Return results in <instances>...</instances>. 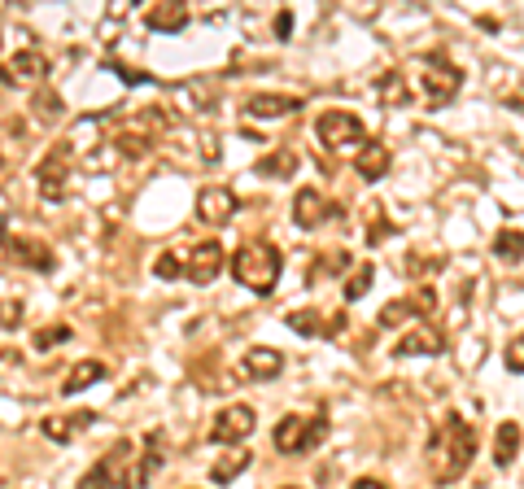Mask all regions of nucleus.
<instances>
[{"label":"nucleus","mask_w":524,"mask_h":489,"mask_svg":"<svg viewBox=\"0 0 524 489\" xmlns=\"http://www.w3.org/2000/svg\"><path fill=\"white\" fill-rule=\"evenodd\" d=\"M476 459V424H468L459 411H450L442 424L433 428L428 441V476L437 485H455Z\"/></svg>","instance_id":"nucleus-1"},{"label":"nucleus","mask_w":524,"mask_h":489,"mask_svg":"<svg viewBox=\"0 0 524 489\" xmlns=\"http://www.w3.org/2000/svg\"><path fill=\"white\" fill-rule=\"evenodd\" d=\"M145 472H140V455L131 441H114L97 459V468L79 481V489H145Z\"/></svg>","instance_id":"nucleus-2"},{"label":"nucleus","mask_w":524,"mask_h":489,"mask_svg":"<svg viewBox=\"0 0 524 489\" xmlns=\"http://www.w3.org/2000/svg\"><path fill=\"white\" fill-rule=\"evenodd\" d=\"M280 249L276 245H267V241H249V245H241L232 254V276H236V284H245L249 293H262L267 297L271 289L280 284Z\"/></svg>","instance_id":"nucleus-3"},{"label":"nucleus","mask_w":524,"mask_h":489,"mask_svg":"<svg viewBox=\"0 0 524 489\" xmlns=\"http://www.w3.org/2000/svg\"><path fill=\"white\" fill-rule=\"evenodd\" d=\"M328 437L324 415H284L276 424V450L280 455H306Z\"/></svg>","instance_id":"nucleus-4"},{"label":"nucleus","mask_w":524,"mask_h":489,"mask_svg":"<svg viewBox=\"0 0 524 489\" xmlns=\"http://www.w3.org/2000/svg\"><path fill=\"white\" fill-rule=\"evenodd\" d=\"M166 123H171V118H166L162 110H145V114H136V118H131V123L114 136V149L123 153V158H145V153H149L153 145H158V136L166 131Z\"/></svg>","instance_id":"nucleus-5"},{"label":"nucleus","mask_w":524,"mask_h":489,"mask_svg":"<svg viewBox=\"0 0 524 489\" xmlns=\"http://www.w3.org/2000/svg\"><path fill=\"white\" fill-rule=\"evenodd\" d=\"M420 83H424V101L433 105H450L459 97V88H463V75H459V66H450L442 53H428L424 57V75H420Z\"/></svg>","instance_id":"nucleus-6"},{"label":"nucleus","mask_w":524,"mask_h":489,"mask_svg":"<svg viewBox=\"0 0 524 489\" xmlns=\"http://www.w3.org/2000/svg\"><path fill=\"white\" fill-rule=\"evenodd\" d=\"M341 214H345L341 201H328L319 188H297V197H293V223L302 232L324 228L328 219H341Z\"/></svg>","instance_id":"nucleus-7"},{"label":"nucleus","mask_w":524,"mask_h":489,"mask_svg":"<svg viewBox=\"0 0 524 489\" xmlns=\"http://www.w3.org/2000/svg\"><path fill=\"white\" fill-rule=\"evenodd\" d=\"M319 140H324V149H350V145H363V118L359 114H350V110H328V114H319Z\"/></svg>","instance_id":"nucleus-8"},{"label":"nucleus","mask_w":524,"mask_h":489,"mask_svg":"<svg viewBox=\"0 0 524 489\" xmlns=\"http://www.w3.org/2000/svg\"><path fill=\"white\" fill-rule=\"evenodd\" d=\"M254 407H245V402H232V407H223L214 415V428H210V441L214 446H241V441L254 433Z\"/></svg>","instance_id":"nucleus-9"},{"label":"nucleus","mask_w":524,"mask_h":489,"mask_svg":"<svg viewBox=\"0 0 524 489\" xmlns=\"http://www.w3.org/2000/svg\"><path fill=\"white\" fill-rule=\"evenodd\" d=\"M66 175H70V145H57L49 158L35 166V184L44 201H66Z\"/></svg>","instance_id":"nucleus-10"},{"label":"nucleus","mask_w":524,"mask_h":489,"mask_svg":"<svg viewBox=\"0 0 524 489\" xmlns=\"http://www.w3.org/2000/svg\"><path fill=\"white\" fill-rule=\"evenodd\" d=\"M236 206H241V201H236V193H232V188H223V184H210V188H201V193H197V219L210 223V228L232 223Z\"/></svg>","instance_id":"nucleus-11"},{"label":"nucleus","mask_w":524,"mask_h":489,"mask_svg":"<svg viewBox=\"0 0 524 489\" xmlns=\"http://www.w3.org/2000/svg\"><path fill=\"white\" fill-rule=\"evenodd\" d=\"M223 262H228V254H223V245H219V241H201V245L188 249V258H184V276L193 280V284H210V280L223 271Z\"/></svg>","instance_id":"nucleus-12"},{"label":"nucleus","mask_w":524,"mask_h":489,"mask_svg":"<svg viewBox=\"0 0 524 489\" xmlns=\"http://www.w3.org/2000/svg\"><path fill=\"white\" fill-rule=\"evenodd\" d=\"M44 75H49V57L44 53H35V49H27V53H14L5 66H0V83H44Z\"/></svg>","instance_id":"nucleus-13"},{"label":"nucleus","mask_w":524,"mask_h":489,"mask_svg":"<svg viewBox=\"0 0 524 489\" xmlns=\"http://www.w3.org/2000/svg\"><path fill=\"white\" fill-rule=\"evenodd\" d=\"M289 328L297 337H341L345 332V310H337L332 319H324L319 310H289Z\"/></svg>","instance_id":"nucleus-14"},{"label":"nucleus","mask_w":524,"mask_h":489,"mask_svg":"<svg viewBox=\"0 0 524 489\" xmlns=\"http://www.w3.org/2000/svg\"><path fill=\"white\" fill-rule=\"evenodd\" d=\"M442 350H446L442 328H437V324H420V328H411L407 337L398 341V350H393V354H402V359H424V354H442Z\"/></svg>","instance_id":"nucleus-15"},{"label":"nucleus","mask_w":524,"mask_h":489,"mask_svg":"<svg viewBox=\"0 0 524 489\" xmlns=\"http://www.w3.org/2000/svg\"><path fill=\"white\" fill-rule=\"evenodd\" d=\"M9 258H14L18 267H31V271H53L57 267L53 249L44 241H35V236H14V241H9Z\"/></svg>","instance_id":"nucleus-16"},{"label":"nucleus","mask_w":524,"mask_h":489,"mask_svg":"<svg viewBox=\"0 0 524 489\" xmlns=\"http://www.w3.org/2000/svg\"><path fill=\"white\" fill-rule=\"evenodd\" d=\"M293 110H302V101L284 97V92H254V97L245 101V114L262 118V123H271V118H289Z\"/></svg>","instance_id":"nucleus-17"},{"label":"nucleus","mask_w":524,"mask_h":489,"mask_svg":"<svg viewBox=\"0 0 524 489\" xmlns=\"http://www.w3.org/2000/svg\"><path fill=\"white\" fill-rule=\"evenodd\" d=\"M145 22H149V31L175 35V31L188 27V5H184V0H162V5H149L145 9Z\"/></svg>","instance_id":"nucleus-18"},{"label":"nucleus","mask_w":524,"mask_h":489,"mask_svg":"<svg viewBox=\"0 0 524 489\" xmlns=\"http://www.w3.org/2000/svg\"><path fill=\"white\" fill-rule=\"evenodd\" d=\"M245 376H254V380H276L284 372V354L280 350H271V345H254V350H245Z\"/></svg>","instance_id":"nucleus-19"},{"label":"nucleus","mask_w":524,"mask_h":489,"mask_svg":"<svg viewBox=\"0 0 524 489\" xmlns=\"http://www.w3.org/2000/svg\"><path fill=\"white\" fill-rule=\"evenodd\" d=\"M97 424V411H79V415H49L44 420V437L57 441V446H66V441H75V433Z\"/></svg>","instance_id":"nucleus-20"},{"label":"nucleus","mask_w":524,"mask_h":489,"mask_svg":"<svg viewBox=\"0 0 524 489\" xmlns=\"http://www.w3.org/2000/svg\"><path fill=\"white\" fill-rule=\"evenodd\" d=\"M389 145H380V140H367V145L359 149V158H354V171L363 175L367 184H376V180H385L389 175Z\"/></svg>","instance_id":"nucleus-21"},{"label":"nucleus","mask_w":524,"mask_h":489,"mask_svg":"<svg viewBox=\"0 0 524 489\" xmlns=\"http://www.w3.org/2000/svg\"><path fill=\"white\" fill-rule=\"evenodd\" d=\"M376 97L385 110H407L411 88H407V79H402V70H385V75L376 79Z\"/></svg>","instance_id":"nucleus-22"},{"label":"nucleus","mask_w":524,"mask_h":489,"mask_svg":"<svg viewBox=\"0 0 524 489\" xmlns=\"http://www.w3.org/2000/svg\"><path fill=\"white\" fill-rule=\"evenodd\" d=\"M516 459H520V420H507L498 424V437H494V463L511 468Z\"/></svg>","instance_id":"nucleus-23"},{"label":"nucleus","mask_w":524,"mask_h":489,"mask_svg":"<svg viewBox=\"0 0 524 489\" xmlns=\"http://www.w3.org/2000/svg\"><path fill=\"white\" fill-rule=\"evenodd\" d=\"M101 376H105V363H97V359H83V363L70 367V376L62 380V393H66V398H70V393H83L88 385H97Z\"/></svg>","instance_id":"nucleus-24"},{"label":"nucleus","mask_w":524,"mask_h":489,"mask_svg":"<svg viewBox=\"0 0 524 489\" xmlns=\"http://www.w3.org/2000/svg\"><path fill=\"white\" fill-rule=\"evenodd\" d=\"M258 175H267V180H289V175H297V153L293 149H271L267 158L258 162Z\"/></svg>","instance_id":"nucleus-25"},{"label":"nucleus","mask_w":524,"mask_h":489,"mask_svg":"<svg viewBox=\"0 0 524 489\" xmlns=\"http://www.w3.org/2000/svg\"><path fill=\"white\" fill-rule=\"evenodd\" d=\"M249 459H254L249 450H228V455H223V459L210 468V481H214V485H228V481H236V476H241V472L249 468Z\"/></svg>","instance_id":"nucleus-26"},{"label":"nucleus","mask_w":524,"mask_h":489,"mask_svg":"<svg viewBox=\"0 0 524 489\" xmlns=\"http://www.w3.org/2000/svg\"><path fill=\"white\" fill-rule=\"evenodd\" d=\"M520 245H524L520 228H503V232L494 236V258H503V262H511V267H520Z\"/></svg>","instance_id":"nucleus-27"},{"label":"nucleus","mask_w":524,"mask_h":489,"mask_svg":"<svg viewBox=\"0 0 524 489\" xmlns=\"http://www.w3.org/2000/svg\"><path fill=\"white\" fill-rule=\"evenodd\" d=\"M372 280H376V267H372V262H359V267L350 271V280H345V302H359V297H367Z\"/></svg>","instance_id":"nucleus-28"},{"label":"nucleus","mask_w":524,"mask_h":489,"mask_svg":"<svg viewBox=\"0 0 524 489\" xmlns=\"http://www.w3.org/2000/svg\"><path fill=\"white\" fill-rule=\"evenodd\" d=\"M62 110H66V105H62V97H57V92H49V88H40V92H35V114H40L44 123L62 118Z\"/></svg>","instance_id":"nucleus-29"},{"label":"nucleus","mask_w":524,"mask_h":489,"mask_svg":"<svg viewBox=\"0 0 524 489\" xmlns=\"http://www.w3.org/2000/svg\"><path fill=\"white\" fill-rule=\"evenodd\" d=\"M407 319H415V310H411L407 297H402V302H389L385 310H380V328H402Z\"/></svg>","instance_id":"nucleus-30"},{"label":"nucleus","mask_w":524,"mask_h":489,"mask_svg":"<svg viewBox=\"0 0 524 489\" xmlns=\"http://www.w3.org/2000/svg\"><path fill=\"white\" fill-rule=\"evenodd\" d=\"M407 302H411L415 315H433V310H437V289H433V284H415V293L407 297Z\"/></svg>","instance_id":"nucleus-31"},{"label":"nucleus","mask_w":524,"mask_h":489,"mask_svg":"<svg viewBox=\"0 0 524 489\" xmlns=\"http://www.w3.org/2000/svg\"><path fill=\"white\" fill-rule=\"evenodd\" d=\"M153 271H158L162 280H180V276H184V262H180V254H175V249H166V254L153 262Z\"/></svg>","instance_id":"nucleus-32"},{"label":"nucleus","mask_w":524,"mask_h":489,"mask_svg":"<svg viewBox=\"0 0 524 489\" xmlns=\"http://www.w3.org/2000/svg\"><path fill=\"white\" fill-rule=\"evenodd\" d=\"M345 262H350V254H345V249H332V254H324V258L315 262L311 280H319V276H328V271H345Z\"/></svg>","instance_id":"nucleus-33"},{"label":"nucleus","mask_w":524,"mask_h":489,"mask_svg":"<svg viewBox=\"0 0 524 489\" xmlns=\"http://www.w3.org/2000/svg\"><path fill=\"white\" fill-rule=\"evenodd\" d=\"M70 341V328H40L35 332V350H49V345Z\"/></svg>","instance_id":"nucleus-34"},{"label":"nucleus","mask_w":524,"mask_h":489,"mask_svg":"<svg viewBox=\"0 0 524 489\" xmlns=\"http://www.w3.org/2000/svg\"><path fill=\"white\" fill-rule=\"evenodd\" d=\"M507 372L511 376L524 372V337H511V345H507Z\"/></svg>","instance_id":"nucleus-35"},{"label":"nucleus","mask_w":524,"mask_h":489,"mask_svg":"<svg viewBox=\"0 0 524 489\" xmlns=\"http://www.w3.org/2000/svg\"><path fill=\"white\" fill-rule=\"evenodd\" d=\"M22 324V302H0V328H18Z\"/></svg>","instance_id":"nucleus-36"},{"label":"nucleus","mask_w":524,"mask_h":489,"mask_svg":"<svg viewBox=\"0 0 524 489\" xmlns=\"http://www.w3.org/2000/svg\"><path fill=\"white\" fill-rule=\"evenodd\" d=\"M289 31H293V14H289V9H280V14H276V35H280V40H289Z\"/></svg>","instance_id":"nucleus-37"},{"label":"nucleus","mask_w":524,"mask_h":489,"mask_svg":"<svg viewBox=\"0 0 524 489\" xmlns=\"http://www.w3.org/2000/svg\"><path fill=\"white\" fill-rule=\"evenodd\" d=\"M114 70L123 83H131V88H136V83H149V75H140V70H123V66H114Z\"/></svg>","instance_id":"nucleus-38"},{"label":"nucleus","mask_w":524,"mask_h":489,"mask_svg":"<svg viewBox=\"0 0 524 489\" xmlns=\"http://www.w3.org/2000/svg\"><path fill=\"white\" fill-rule=\"evenodd\" d=\"M350 489H389L385 481H376V476H359V481H354Z\"/></svg>","instance_id":"nucleus-39"},{"label":"nucleus","mask_w":524,"mask_h":489,"mask_svg":"<svg viewBox=\"0 0 524 489\" xmlns=\"http://www.w3.org/2000/svg\"><path fill=\"white\" fill-rule=\"evenodd\" d=\"M201 158H206V162H219V140H214V136H206V149H201Z\"/></svg>","instance_id":"nucleus-40"},{"label":"nucleus","mask_w":524,"mask_h":489,"mask_svg":"<svg viewBox=\"0 0 524 489\" xmlns=\"http://www.w3.org/2000/svg\"><path fill=\"white\" fill-rule=\"evenodd\" d=\"M280 489H302V485H280Z\"/></svg>","instance_id":"nucleus-41"}]
</instances>
